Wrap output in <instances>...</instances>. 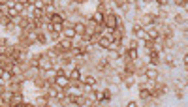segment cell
I'll use <instances>...</instances> for the list:
<instances>
[{
	"mask_svg": "<svg viewBox=\"0 0 188 107\" xmlns=\"http://www.w3.org/2000/svg\"><path fill=\"white\" fill-rule=\"evenodd\" d=\"M104 25H105V28H109V30H115V28L119 26V17H117L115 13H107V15L104 17Z\"/></svg>",
	"mask_w": 188,
	"mask_h": 107,
	"instance_id": "1",
	"label": "cell"
},
{
	"mask_svg": "<svg viewBox=\"0 0 188 107\" xmlns=\"http://www.w3.org/2000/svg\"><path fill=\"white\" fill-rule=\"evenodd\" d=\"M72 47H73V45H72V40L66 38V40H60L55 49H57L59 53H60V51H62V53H68V51H72Z\"/></svg>",
	"mask_w": 188,
	"mask_h": 107,
	"instance_id": "2",
	"label": "cell"
},
{
	"mask_svg": "<svg viewBox=\"0 0 188 107\" xmlns=\"http://www.w3.org/2000/svg\"><path fill=\"white\" fill-rule=\"evenodd\" d=\"M98 41H100V47H104V49H111L115 40H113L111 34H105V36H100V40H98Z\"/></svg>",
	"mask_w": 188,
	"mask_h": 107,
	"instance_id": "3",
	"label": "cell"
},
{
	"mask_svg": "<svg viewBox=\"0 0 188 107\" xmlns=\"http://www.w3.org/2000/svg\"><path fill=\"white\" fill-rule=\"evenodd\" d=\"M38 68H41V70H51V58L49 57H45V55H40L38 57Z\"/></svg>",
	"mask_w": 188,
	"mask_h": 107,
	"instance_id": "4",
	"label": "cell"
},
{
	"mask_svg": "<svg viewBox=\"0 0 188 107\" xmlns=\"http://www.w3.org/2000/svg\"><path fill=\"white\" fill-rule=\"evenodd\" d=\"M55 83H57V87H60V88H66L70 85V79L66 77V75H57L55 77Z\"/></svg>",
	"mask_w": 188,
	"mask_h": 107,
	"instance_id": "5",
	"label": "cell"
},
{
	"mask_svg": "<svg viewBox=\"0 0 188 107\" xmlns=\"http://www.w3.org/2000/svg\"><path fill=\"white\" fill-rule=\"evenodd\" d=\"M51 25H64V17L60 13H51Z\"/></svg>",
	"mask_w": 188,
	"mask_h": 107,
	"instance_id": "6",
	"label": "cell"
},
{
	"mask_svg": "<svg viewBox=\"0 0 188 107\" xmlns=\"http://www.w3.org/2000/svg\"><path fill=\"white\" fill-rule=\"evenodd\" d=\"M9 102H12V107H15V105H21V103H23V94H13L12 96V98H9Z\"/></svg>",
	"mask_w": 188,
	"mask_h": 107,
	"instance_id": "7",
	"label": "cell"
},
{
	"mask_svg": "<svg viewBox=\"0 0 188 107\" xmlns=\"http://www.w3.org/2000/svg\"><path fill=\"white\" fill-rule=\"evenodd\" d=\"M145 32H147V40H152V41H154V40L158 38V30H156V28H152V26H149Z\"/></svg>",
	"mask_w": 188,
	"mask_h": 107,
	"instance_id": "8",
	"label": "cell"
},
{
	"mask_svg": "<svg viewBox=\"0 0 188 107\" xmlns=\"http://www.w3.org/2000/svg\"><path fill=\"white\" fill-rule=\"evenodd\" d=\"M73 30H75V34H81V36H85V34H87V26H85L83 23H75Z\"/></svg>",
	"mask_w": 188,
	"mask_h": 107,
	"instance_id": "9",
	"label": "cell"
},
{
	"mask_svg": "<svg viewBox=\"0 0 188 107\" xmlns=\"http://www.w3.org/2000/svg\"><path fill=\"white\" fill-rule=\"evenodd\" d=\"M145 75H147V79H149V81H154V79H158V71L154 70V68H149Z\"/></svg>",
	"mask_w": 188,
	"mask_h": 107,
	"instance_id": "10",
	"label": "cell"
},
{
	"mask_svg": "<svg viewBox=\"0 0 188 107\" xmlns=\"http://www.w3.org/2000/svg\"><path fill=\"white\" fill-rule=\"evenodd\" d=\"M68 79H70V81H79V79H81V71L77 70V68H75V70H72V71H70V77H68Z\"/></svg>",
	"mask_w": 188,
	"mask_h": 107,
	"instance_id": "11",
	"label": "cell"
},
{
	"mask_svg": "<svg viewBox=\"0 0 188 107\" xmlns=\"http://www.w3.org/2000/svg\"><path fill=\"white\" fill-rule=\"evenodd\" d=\"M117 58H120V51L119 49H109V60H117Z\"/></svg>",
	"mask_w": 188,
	"mask_h": 107,
	"instance_id": "12",
	"label": "cell"
},
{
	"mask_svg": "<svg viewBox=\"0 0 188 107\" xmlns=\"http://www.w3.org/2000/svg\"><path fill=\"white\" fill-rule=\"evenodd\" d=\"M70 100H72L73 105H83V103H85V98H83V96H72Z\"/></svg>",
	"mask_w": 188,
	"mask_h": 107,
	"instance_id": "13",
	"label": "cell"
},
{
	"mask_svg": "<svg viewBox=\"0 0 188 107\" xmlns=\"http://www.w3.org/2000/svg\"><path fill=\"white\" fill-rule=\"evenodd\" d=\"M83 83L87 85V87H94V85H96V79H94L92 75H87V77H83Z\"/></svg>",
	"mask_w": 188,
	"mask_h": 107,
	"instance_id": "14",
	"label": "cell"
},
{
	"mask_svg": "<svg viewBox=\"0 0 188 107\" xmlns=\"http://www.w3.org/2000/svg\"><path fill=\"white\" fill-rule=\"evenodd\" d=\"M92 21H94V23H98V25H102V23H104V13L96 12V13L92 15Z\"/></svg>",
	"mask_w": 188,
	"mask_h": 107,
	"instance_id": "15",
	"label": "cell"
},
{
	"mask_svg": "<svg viewBox=\"0 0 188 107\" xmlns=\"http://www.w3.org/2000/svg\"><path fill=\"white\" fill-rule=\"evenodd\" d=\"M139 96H141V100H149L151 90H149V88H141V90H139Z\"/></svg>",
	"mask_w": 188,
	"mask_h": 107,
	"instance_id": "16",
	"label": "cell"
},
{
	"mask_svg": "<svg viewBox=\"0 0 188 107\" xmlns=\"http://www.w3.org/2000/svg\"><path fill=\"white\" fill-rule=\"evenodd\" d=\"M64 32H66V38H68V40H72V38L75 36V30H73V26H68V28H66Z\"/></svg>",
	"mask_w": 188,
	"mask_h": 107,
	"instance_id": "17",
	"label": "cell"
},
{
	"mask_svg": "<svg viewBox=\"0 0 188 107\" xmlns=\"http://www.w3.org/2000/svg\"><path fill=\"white\" fill-rule=\"evenodd\" d=\"M128 58L130 60H136L137 58V49H128Z\"/></svg>",
	"mask_w": 188,
	"mask_h": 107,
	"instance_id": "18",
	"label": "cell"
},
{
	"mask_svg": "<svg viewBox=\"0 0 188 107\" xmlns=\"http://www.w3.org/2000/svg\"><path fill=\"white\" fill-rule=\"evenodd\" d=\"M28 25H30V19H27V17H25V19H21V21H19V26H21V28H27Z\"/></svg>",
	"mask_w": 188,
	"mask_h": 107,
	"instance_id": "19",
	"label": "cell"
},
{
	"mask_svg": "<svg viewBox=\"0 0 188 107\" xmlns=\"http://www.w3.org/2000/svg\"><path fill=\"white\" fill-rule=\"evenodd\" d=\"M134 36H143V28L139 25H134Z\"/></svg>",
	"mask_w": 188,
	"mask_h": 107,
	"instance_id": "20",
	"label": "cell"
},
{
	"mask_svg": "<svg viewBox=\"0 0 188 107\" xmlns=\"http://www.w3.org/2000/svg\"><path fill=\"white\" fill-rule=\"evenodd\" d=\"M175 21H177V23H179V25H184V23H186V17L179 13V15H177V17H175Z\"/></svg>",
	"mask_w": 188,
	"mask_h": 107,
	"instance_id": "21",
	"label": "cell"
},
{
	"mask_svg": "<svg viewBox=\"0 0 188 107\" xmlns=\"http://www.w3.org/2000/svg\"><path fill=\"white\" fill-rule=\"evenodd\" d=\"M145 47H147L149 51H152V49L156 47V45H154V41H152V40H147V41H145Z\"/></svg>",
	"mask_w": 188,
	"mask_h": 107,
	"instance_id": "22",
	"label": "cell"
},
{
	"mask_svg": "<svg viewBox=\"0 0 188 107\" xmlns=\"http://www.w3.org/2000/svg\"><path fill=\"white\" fill-rule=\"evenodd\" d=\"M36 105H40V107L47 105V98H38V100H36Z\"/></svg>",
	"mask_w": 188,
	"mask_h": 107,
	"instance_id": "23",
	"label": "cell"
},
{
	"mask_svg": "<svg viewBox=\"0 0 188 107\" xmlns=\"http://www.w3.org/2000/svg\"><path fill=\"white\" fill-rule=\"evenodd\" d=\"M51 30L55 32V34H57V32H60V30H62V25H51Z\"/></svg>",
	"mask_w": 188,
	"mask_h": 107,
	"instance_id": "24",
	"label": "cell"
},
{
	"mask_svg": "<svg viewBox=\"0 0 188 107\" xmlns=\"http://www.w3.org/2000/svg\"><path fill=\"white\" fill-rule=\"evenodd\" d=\"M45 75H47V77H57V71H55V70H47Z\"/></svg>",
	"mask_w": 188,
	"mask_h": 107,
	"instance_id": "25",
	"label": "cell"
},
{
	"mask_svg": "<svg viewBox=\"0 0 188 107\" xmlns=\"http://www.w3.org/2000/svg\"><path fill=\"white\" fill-rule=\"evenodd\" d=\"M124 83H126V87H132V85H134V79H132V75H128Z\"/></svg>",
	"mask_w": 188,
	"mask_h": 107,
	"instance_id": "26",
	"label": "cell"
},
{
	"mask_svg": "<svg viewBox=\"0 0 188 107\" xmlns=\"http://www.w3.org/2000/svg\"><path fill=\"white\" fill-rule=\"evenodd\" d=\"M117 8H124V2H122V0H117Z\"/></svg>",
	"mask_w": 188,
	"mask_h": 107,
	"instance_id": "27",
	"label": "cell"
},
{
	"mask_svg": "<svg viewBox=\"0 0 188 107\" xmlns=\"http://www.w3.org/2000/svg\"><path fill=\"white\" fill-rule=\"evenodd\" d=\"M126 107H137V103H136V102H130V103H128Z\"/></svg>",
	"mask_w": 188,
	"mask_h": 107,
	"instance_id": "28",
	"label": "cell"
},
{
	"mask_svg": "<svg viewBox=\"0 0 188 107\" xmlns=\"http://www.w3.org/2000/svg\"><path fill=\"white\" fill-rule=\"evenodd\" d=\"M4 92H6V90H4V87H0V98L4 96Z\"/></svg>",
	"mask_w": 188,
	"mask_h": 107,
	"instance_id": "29",
	"label": "cell"
},
{
	"mask_svg": "<svg viewBox=\"0 0 188 107\" xmlns=\"http://www.w3.org/2000/svg\"><path fill=\"white\" fill-rule=\"evenodd\" d=\"M15 107H25V103H21V105H15Z\"/></svg>",
	"mask_w": 188,
	"mask_h": 107,
	"instance_id": "30",
	"label": "cell"
}]
</instances>
